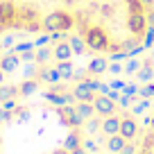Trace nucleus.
<instances>
[{"label":"nucleus","mask_w":154,"mask_h":154,"mask_svg":"<svg viewBox=\"0 0 154 154\" xmlns=\"http://www.w3.org/2000/svg\"><path fill=\"white\" fill-rule=\"evenodd\" d=\"M72 27V18L66 11H52L43 18V29L45 32H68Z\"/></svg>","instance_id":"f257e3e1"},{"label":"nucleus","mask_w":154,"mask_h":154,"mask_svg":"<svg viewBox=\"0 0 154 154\" xmlns=\"http://www.w3.org/2000/svg\"><path fill=\"white\" fill-rule=\"evenodd\" d=\"M86 45L91 50H106V48H109V36H106V32L102 27H88Z\"/></svg>","instance_id":"f03ea898"},{"label":"nucleus","mask_w":154,"mask_h":154,"mask_svg":"<svg viewBox=\"0 0 154 154\" xmlns=\"http://www.w3.org/2000/svg\"><path fill=\"white\" fill-rule=\"evenodd\" d=\"M57 116H59V120H61V125H68V127H82V122H84L72 104L59 106V109H57Z\"/></svg>","instance_id":"7ed1b4c3"},{"label":"nucleus","mask_w":154,"mask_h":154,"mask_svg":"<svg viewBox=\"0 0 154 154\" xmlns=\"http://www.w3.org/2000/svg\"><path fill=\"white\" fill-rule=\"evenodd\" d=\"M93 106H95V111H97L100 116H104V118L116 113V102L111 100L109 95H97L95 100H93Z\"/></svg>","instance_id":"20e7f679"},{"label":"nucleus","mask_w":154,"mask_h":154,"mask_svg":"<svg viewBox=\"0 0 154 154\" xmlns=\"http://www.w3.org/2000/svg\"><path fill=\"white\" fill-rule=\"evenodd\" d=\"M145 25H147V18H145V14H131L129 20H127V27H129V32L134 34V36H140V34H145Z\"/></svg>","instance_id":"39448f33"},{"label":"nucleus","mask_w":154,"mask_h":154,"mask_svg":"<svg viewBox=\"0 0 154 154\" xmlns=\"http://www.w3.org/2000/svg\"><path fill=\"white\" fill-rule=\"evenodd\" d=\"M20 61H23V59H20V54H16L14 50H7V54L0 59V68H2L5 72H14L16 68L20 66Z\"/></svg>","instance_id":"423d86ee"},{"label":"nucleus","mask_w":154,"mask_h":154,"mask_svg":"<svg viewBox=\"0 0 154 154\" xmlns=\"http://www.w3.org/2000/svg\"><path fill=\"white\" fill-rule=\"evenodd\" d=\"M72 95L77 97V102H93L95 100V91L88 86V82H79L72 91Z\"/></svg>","instance_id":"0eeeda50"},{"label":"nucleus","mask_w":154,"mask_h":154,"mask_svg":"<svg viewBox=\"0 0 154 154\" xmlns=\"http://www.w3.org/2000/svg\"><path fill=\"white\" fill-rule=\"evenodd\" d=\"M120 122H122V118H118V116H106L104 120H102V127H100V129L104 131L106 136L120 134Z\"/></svg>","instance_id":"6e6552de"},{"label":"nucleus","mask_w":154,"mask_h":154,"mask_svg":"<svg viewBox=\"0 0 154 154\" xmlns=\"http://www.w3.org/2000/svg\"><path fill=\"white\" fill-rule=\"evenodd\" d=\"M16 18V7L11 2H0V25H11Z\"/></svg>","instance_id":"1a4fd4ad"},{"label":"nucleus","mask_w":154,"mask_h":154,"mask_svg":"<svg viewBox=\"0 0 154 154\" xmlns=\"http://www.w3.org/2000/svg\"><path fill=\"white\" fill-rule=\"evenodd\" d=\"M136 134H138V125L134 122V118H122V122H120V136H125L127 140H134Z\"/></svg>","instance_id":"9d476101"},{"label":"nucleus","mask_w":154,"mask_h":154,"mask_svg":"<svg viewBox=\"0 0 154 154\" xmlns=\"http://www.w3.org/2000/svg\"><path fill=\"white\" fill-rule=\"evenodd\" d=\"M125 145H127V138H125V136H120V134L109 136V140H106V149H109L111 154H120Z\"/></svg>","instance_id":"9b49d317"},{"label":"nucleus","mask_w":154,"mask_h":154,"mask_svg":"<svg viewBox=\"0 0 154 154\" xmlns=\"http://www.w3.org/2000/svg\"><path fill=\"white\" fill-rule=\"evenodd\" d=\"M54 57H57L59 61H70V57H72L70 43H68V41H59L57 48H54Z\"/></svg>","instance_id":"f8f14e48"},{"label":"nucleus","mask_w":154,"mask_h":154,"mask_svg":"<svg viewBox=\"0 0 154 154\" xmlns=\"http://www.w3.org/2000/svg\"><path fill=\"white\" fill-rule=\"evenodd\" d=\"M88 70H91L93 75H102V72L109 70V61H106L104 57H95V59H91V63H88Z\"/></svg>","instance_id":"ddd939ff"},{"label":"nucleus","mask_w":154,"mask_h":154,"mask_svg":"<svg viewBox=\"0 0 154 154\" xmlns=\"http://www.w3.org/2000/svg\"><path fill=\"white\" fill-rule=\"evenodd\" d=\"M75 109H77V113H79V118H82V120H88V118H93V113H95L93 102H79Z\"/></svg>","instance_id":"4468645a"},{"label":"nucleus","mask_w":154,"mask_h":154,"mask_svg":"<svg viewBox=\"0 0 154 154\" xmlns=\"http://www.w3.org/2000/svg\"><path fill=\"white\" fill-rule=\"evenodd\" d=\"M82 147V138H79V134L77 131H70L68 134V138L63 140V149H68V152H72V149Z\"/></svg>","instance_id":"2eb2a0df"},{"label":"nucleus","mask_w":154,"mask_h":154,"mask_svg":"<svg viewBox=\"0 0 154 154\" xmlns=\"http://www.w3.org/2000/svg\"><path fill=\"white\" fill-rule=\"evenodd\" d=\"M59 72H61V79H72V75H75V66H72L70 61H59Z\"/></svg>","instance_id":"dca6fc26"},{"label":"nucleus","mask_w":154,"mask_h":154,"mask_svg":"<svg viewBox=\"0 0 154 154\" xmlns=\"http://www.w3.org/2000/svg\"><path fill=\"white\" fill-rule=\"evenodd\" d=\"M50 57H54V50H48L45 45H41V50H34V61L45 63Z\"/></svg>","instance_id":"f3484780"},{"label":"nucleus","mask_w":154,"mask_h":154,"mask_svg":"<svg viewBox=\"0 0 154 154\" xmlns=\"http://www.w3.org/2000/svg\"><path fill=\"white\" fill-rule=\"evenodd\" d=\"M138 75V79L143 84H147V82H154V68L152 66H140V70L136 72Z\"/></svg>","instance_id":"a211bd4d"},{"label":"nucleus","mask_w":154,"mask_h":154,"mask_svg":"<svg viewBox=\"0 0 154 154\" xmlns=\"http://www.w3.org/2000/svg\"><path fill=\"white\" fill-rule=\"evenodd\" d=\"M18 93H20V91H18L16 86H5V84H2V86H0V102L11 100V97H16Z\"/></svg>","instance_id":"6ab92c4d"},{"label":"nucleus","mask_w":154,"mask_h":154,"mask_svg":"<svg viewBox=\"0 0 154 154\" xmlns=\"http://www.w3.org/2000/svg\"><path fill=\"white\" fill-rule=\"evenodd\" d=\"M68 43H70V48H72V54H84V52H86V50H84L86 43H84L79 36H70V38H68Z\"/></svg>","instance_id":"aec40b11"},{"label":"nucleus","mask_w":154,"mask_h":154,"mask_svg":"<svg viewBox=\"0 0 154 154\" xmlns=\"http://www.w3.org/2000/svg\"><path fill=\"white\" fill-rule=\"evenodd\" d=\"M36 88H38V84L34 82V79H25V82H23V86H20L18 91H20V95H32V93L36 91Z\"/></svg>","instance_id":"412c9836"},{"label":"nucleus","mask_w":154,"mask_h":154,"mask_svg":"<svg viewBox=\"0 0 154 154\" xmlns=\"http://www.w3.org/2000/svg\"><path fill=\"white\" fill-rule=\"evenodd\" d=\"M41 77H43L45 82H52V84H57L59 79H61V72H59V68H50V70H45Z\"/></svg>","instance_id":"4be33fe9"},{"label":"nucleus","mask_w":154,"mask_h":154,"mask_svg":"<svg viewBox=\"0 0 154 154\" xmlns=\"http://www.w3.org/2000/svg\"><path fill=\"white\" fill-rule=\"evenodd\" d=\"M140 70V61L136 57H131V59H127V63H125V72L127 75H134V72H138Z\"/></svg>","instance_id":"5701e85b"},{"label":"nucleus","mask_w":154,"mask_h":154,"mask_svg":"<svg viewBox=\"0 0 154 154\" xmlns=\"http://www.w3.org/2000/svg\"><path fill=\"white\" fill-rule=\"evenodd\" d=\"M138 95L140 97H154V82H147L138 88Z\"/></svg>","instance_id":"b1692460"},{"label":"nucleus","mask_w":154,"mask_h":154,"mask_svg":"<svg viewBox=\"0 0 154 154\" xmlns=\"http://www.w3.org/2000/svg\"><path fill=\"white\" fill-rule=\"evenodd\" d=\"M45 100H50L52 104H59V106L66 104V97H63V93H61V95H57V93H45Z\"/></svg>","instance_id":"393cba45"},{"label":"nucleus","mask_w":154,"mask_h":154,"mask_svg":"<svg viewBox=\"0 0 154 154\" xmlns=\"http://www.w3.org/2000/svg\"><path fill=\"white\" fill-rule=\"evenodd\" d=\"M127 5H129V11L131 14H143V2L140 0H127Z\"/></svg>","instance_id":"a878e982"},{"label":"nucleus","mask_w":154,"mask_h":154,"mask_svg":"<svg viewBox=\"0 0 154 154\" xmlns=\"http://www.w3.org/2000/svg\"><path fill=\"white\" fill-rule=\"evenodd\" d=\"M143 45H145V50H147V48H152V45H154V27H152V25H149V29L145 32Z\"/></svg>","instance_id":"bb28decb"},{"label":"nucleus","mask_w":154,"mask_h":154,"mask_svg":"<svg viewBox=\"0 0 154 154\" xmlns=\"http://www.w3.org/2000/svg\"><path fill=\"white\" fill-rule=\"evenodd\" d=\"M147 106H149V97H143V100H140L138 104L134 106V116H138V113H143V111H147Z\"/></svg>","instance_id":"cd10ccee"},{"label":"nucleus","mask_w":154,"mask_h":154,"mask_svg":"<svg viewBox=\"0 0 154 154\" xmlns=\"http://www.w3.org/2000/svg\"><path fill=\"white\" fill-rule=\"evenodd\" d=\"M34 48H36L34 43H18V45L14 48V52H16V54H23V52H27V50H34Z\"/></svg>","instance_id":"c85d7f7f"},{"label":"nucleus","mask_w":154,"mask_h":154,"mask_svg":"<svg viewBox=\"0 0 154 154\" xmlns=\"http://www.w3.org/2000/svg\"><path fill=\"white\" fill-rule=\"evenodd\" d=\"M122 93H125V95H129V97H134V95H138V86H136V84H125Z\"/></svg>","instance_id":"c756f323"},{"label":"nucleus","mask_w":154,"mask_h":154,"mask_svg":"<svg viewBox=\"0 0 154 154\" xmlns=\"http://www.w3.org/2000/svg\"><path fill=\"white\" fill-rule=\"evenodd\" d=\"M127 57H129V54H127L125 50H118V52L113 50V52H111V61H125Z\"/></svg>","instance_id":"7c9ffc66"},{"label":"nucleus","mask_w":154,"mask_h":154,"mask_svg":"<svg viewBox=\"0 0 154 154\" xmlns=\"http://www.w3.org/2000/svg\"><path fill=\"white\" fill-rule=\"evenodd\" d=\"M109 70L113 72V75H120V72H125V66H120V61H111L109 63Z\"/></svg>","instance_id":"2f4dec72"},{"label":"nucleus","mask_w":154,"mask_h":154,"mask_svg":"<svg viewBox=\"0 0 154 154\" xmlns=\"http://www.w3.org/2000/svg\"><path fill=\"white\" fill-rule=\"evenodd\" d=\"M50 41H52V38H50V34H41V36L34 41V45H36V48H41V45H48Z\"/></svg>","instance_id":"473e14b6"},{"label":"nucleus","mask_w":154,"mask_h":154,"mask_svg":"<svg viewBox=\"0 0 154 154\" xmlns=\"http://www.w3.org/2000/svg\"><path fill=\"white\" fill-rule=\"evenodd\" d=\"M97 127H102V122L91 120V118H88V125H86V131H88V134H95V131H97Z\"/></svg>","instance_id":"72a5a7b5"},{"label":"nucleus","mask_w":154,"mask_h":154,"mask_svg":"<svg viewBox=\"0 0 154 154\" xmlns=\"http://www.w3.org/2000/svg\"><path fill=\"white\" fill-rule=\"evenodd\" d=\"M84 149H86V152H97V143H95L93 138L84 140Z\"/></svg>","instance_id":"f704fd0d"},{"label":"nucleus","mask_w":154,"mask_h":154,"mask_svg":"<svg viewBox=\"0 0 154 154\" xmlns=\"http://www.w3.org/2000/svg\"><path fill=\"white\" fill-rule=\"evenodd\" d=\"M2 109H7V111L14 113V111H16V100H14V97H11V100H5V102H2Z\"/></svg>","instance_id":"c9c22d12"},{"label":"nucleus","mask_w":154,"mask_h":154,"mask_svg":"<svg viewBox=\"0 0 154 154\" xmlns=\"http://www.w3.org/2000/svg\"><path fill=\"white\" fill-rule=\"evenodd\" d=\"M16 118H18V120H29V111H25V109H16Z\"/></svg>","instance_id":"e433bc0d"},{"label":"nucleus","mask_w":154,"mask_h":154,"mask_svg":"<svg viewBox=\"0 0 154 154\" xmlns=\"http://www.w3.org/2000/svg\"><path fill=\"white\" fill-rule=\"evenodd\" d=\"M118 104H120V106H131V97L122 93V95H120V100H118Z\"/></svg>","instance_id":"4c0bfd02"},{"label":"nucleus","mask_w":154,"mask_h":154,"mask_svg":"<svg viewBox=\"0 0 154 154\" xmlns=\"http://www.w3.org/2000/svg\"><path fill=\"white\" fill-rule=\"evenodd\" d=\"M7 120H11V111L0 109V122H7Z\"/></svg>","instance_id":"58836bf2"},{"label":"nucleus","mask_w":154,"mask_h":154,"mask_svg":"<svg viewBox=\"0 0 154 154\" xmlns=\"http://www.w3.org/2000/svg\"><path fill=\"white\" fill-rule=\"evenodd\" d=\"M109 86H111V88H116V91H122V88H125V82H122V79H113Z\"/></svg>","instance_id":"ea45409f"},{"label":"nucleus","mask_w":154,"mask_h":154,"mask_svg":"<svg viewBox=\"0 0 154 154\" xmlns=\"http://www.w3.org/2000/svg\"><path fill=\"white\" fill-rule=\"evenodd\" d=\"M20 59H23V61H34V50H27V52H23V54H20Z\"/></svg>","instance_id":"a19ab883"},{"label":"nucleus","mask_w":154,"mask_h":154,"mask_svg":"<svg viewBox=\"0 0 154 154\" xmlns=\"http://www.w3.org/2000/svg\"><path fill=\"white\" fill-rule=\"evenodd\" d=\"M120 154H136V147H134L131 143H127L125 147H122V152H120Z\"/></svg>","instance_id":"79ce46f5"},{"label":"nucleus","mask_w":154,"mask_h":154,"mask_svg":"<svg viewBox=\"0 0 154 154\" xmlns=\"http://www.w3.org/2000/svg\"><path fill=\"white\" fill-rule=\"evenodd\" d=\"M86 82H88V86H91L93 91H97V88H100V84H102L100 79H86Z\"/></svg>","instance_id":"37998d69"},{"label":"nucleus","mask_w":154,"mask_h":154,"mask_svg":"<svg viewBox=\"0 0 154 154\" xmlns=\"http://www.w3.org/2000/svg\"><path fill=\"white\" fill-rule=\"evenodd\" d=\"M50 38H52V41H57V43H59V41H61V38H63V32H61V34H59V32H52V34H50Z\"/></svg>","instance_id":"c03bdc74"},{"label":"nucleus","mask_w":154,"mask_h":154,"mask_svg":"<svg viewBox=\"0 0 154 154\" xmlns=\"http://www.w3.org/2000/svg\"><path fill=\"white\" fill-rule=\"evenodd\" d=\"M72 77H75V79H79V82H82V77H84V70H82V68H77V70H75V75H72Z\"/></svg>","instance_id":"a18cd8bd"},{"label":"nucleus","mask_w":154,"mask_h":154,"mask_svg":"<svg viewBox=\"0 0 154 154\" xmlns=\"http://www.w3.org/2000/svg\"><path fill=\"white\" fill-rule=\"evenodd\" d=\"M2 43H5V45H7V48H9V45H11V43H14V36H5V38H2Z\"/></svg>","instance_id":"49530a36"},{"label":"nucleus","mask_w":154,"mask_h":154,"mask_svg":"<svg viewBox=\"0 0 154 154\" xmlns=\"http://www.w3.org/2000/svg\"><path fill=\"white\" fill-rule=\"evenodd\" d=\"M70 154H86V149H84V145H82V147H77V149H72Z\"/></svg>","instance_id":"de8ad7c7"},{"label":"nucleus","mask_w":154,"mask_h":154,"mask_svg":"<svg viewBox=\"0 0 154 154\" xmlns=\"http://www.w3.org/2000/svg\"><path fill=\"white\" fill-rule=\"evenodd\" d=\"M2 84H5V70L0 68V86H2Z\"/></svg>","instance_id":"09e8293b"},{"label":"nucleus","mask_w":154,"mask_h":154,"mask_svg":"<svg viewBox=\"0 0 154 154\" xmlns=\"http://www.w3.org/2000/svg\"><path fill=\"white\" fill-rule=\"evenodd\" d=\"M147 20H149V25L154 27V11H149V16H147Z\"/></svg>","instance_id":"8fccbe9b"},{"label":"nucleus","mask_w":154,"mask_h":154,"mask_svg":"<svg viewBox=\"0 0 154 154\" xmlns=\"http://www.w3.org/2000/svg\"><path fill=\"white\" fill-rule=\"evenodd\" d=\"M52 154H70V152H68V149H63V147H61V149H54Z\"/></svg>","instance_id":"3c124183"},{"label":"nucleus","mask_w":154,"mask_h":154,"mask_svg":"<svg viewBox=\"0 0 154 154\" xmlns=\"http://www.w3.org/2000/svg\"><path fill=\"white\" fill-rule=\"evenodd\" d=\"M145 122H147V125L152 127V131H154V116H152V118H147V120H145Z\"/></svg>","instance_id":"603ef678"},{"label":"nucleus","mask_w":154,"mask_h":154,"mask_svg":"<svg viewBox=\"0 0 154 154\" xmlns=\"http://www.w3.org/2000/svg\"><path fill=\"white\" fill-rule=\"evenodd\" d=\"M140 2H143L145 7H149V5H154V0H140Z\"/></svg>","instance_id":"864d4df0"},{"label":"nucleus","mask_w":154,"mask_h":154,"mask_svg":"<svg viewBox=\"0 0 154 154\" xmlns=\"http://www.w3.org/2000/svg\"><path fill=\"white\" fill-rule=\"evenodd\" d=\"M136 154H152L149 149H143V152H136Z\"/></svg>","instance_id":"5fc2aeb1"},{"label":"nucleus","mask_w":154,"mask_h":154,"mask_svg":"<svg viewBox=\"0 0 154 154\" xmlns=\"http://www.w3.org/2000/svg\"><path fill=\"white\" fill-rule=\"evenodd\" d=\"M2 45H5V43H2V38H0V48H2Z\"/></svg>","instance_id":"6e6d98bb"}]
</instances>
